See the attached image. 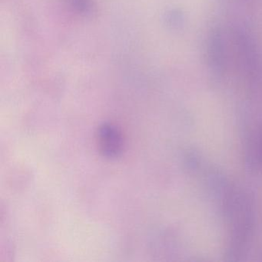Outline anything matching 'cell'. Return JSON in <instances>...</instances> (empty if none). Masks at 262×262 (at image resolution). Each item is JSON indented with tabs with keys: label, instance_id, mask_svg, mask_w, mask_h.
Instances as JSON below:
<instances>
[{
	"label": "cell",
	"instance_id": "obj_1",
	"mask_svg": "<svg viewBox=\"0 0 262 262\" xmlns=\"http://www.w3.org/2000/svg\"><path fill=\"white\" fill-rule=\"evenodd\" d=\"M97 141L99 151L108 159L117 158L123 149L122 133L113 124L105 123L99 126Z\"/></svg>",
	"mask_w": 262,
	"mask_h": 262
}]
</instances>
